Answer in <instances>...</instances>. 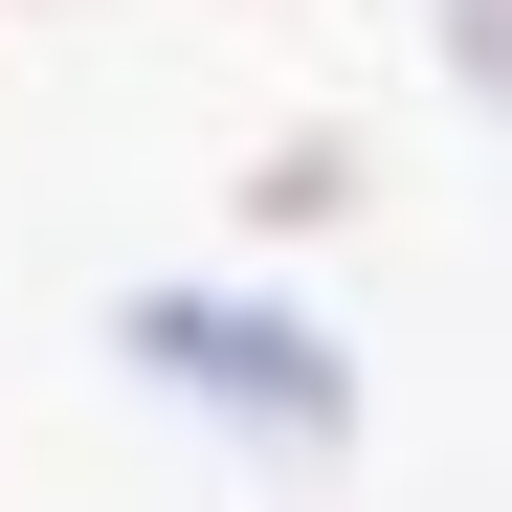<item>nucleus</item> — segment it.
I'll return each instance as SVG.
<instances>
[{
  "label": "nucleus",
  "mask_w": 512,
  "mask_h": 512,
  "mask_svg": "<svg viewBox=\"0 0 512 512\" xmlns=\"http://www.w3.org/2000/svg\"><path fill=\"white\" fill-rule=\"evenodd\" d=\"M112 379L223 423L245 468H357V334L312 290H112Z\"/></svg>",
  "instance_id": "obj_1"
},
{
  "label": "nucleus",
  "mask_w": 512,
  "mask_h": 512,
  "mask_svg": "<svg viewBox=\"0 0 512 512\" xmlns=\"http://www.w3.org/2000/svg\"><path fill=\"white\" fill-rule=\"evenodd\" d=\"M423 45H446V90L512 134V0H423Z\"/></svg>",
  "instance_id": "obj_2"
},
{
  "label": "nucleus",
  "mask_w": 512,
  "mask_h": 512,
  "mask_svg": "<svg viewBox=\"0 0 512 512\" xmlns=\"http://www.w3.org/2000/svg\"><path fill=\"white\" fill-rule=\"evenodd\" d=\"M245 223H357V156H334V134H290L268 179H245Z\"/></svg>",
  "instance_id": "obj_3"
}]
</instances>
